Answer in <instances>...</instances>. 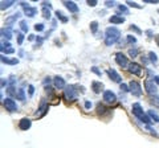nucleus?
I'll return each mask as SVG.
<instances>
[{"label":"nucleus","instance_id":"1","mask_svg":"<svg viewBox=\"0 0 159 148\" xmlns=\"http://www.w3.org/2000/svg\"><path fill=\"white\" fill-rule=\"evenodd\" d=\"M121 37V32H119L117 28L114 27H110L106 29V33H105V44L106 45H113L115 44Z\"/></svg>","mask_w":159,"mask_h":148},{"label":"nucleus","instance_id":"2","mask_svg":"<svg viewBox=\"0 0 159 148\" xmlns=\"http://www.w3.org/2000/svg\"><path fill=\"white\" fill-rule=\"evenodd\" d=\"M131 111H133V114L139 119V121H142L143 123H147V125L150 123V118H147V115L143 113V109L141 107V105H139V103H134Z\"/></svg>","mask_w":159,"mask_h":148},{"label":"nucleus","instance_id":"3","mask_svg":"<svg viewBox=\"0 0 159 148\" xmlns=\"http://www.w3.org/2000/svg\"><path fill=\"white\" fill-rule=\"evenodd\" d=\"M64 95L65 98L68 99V102H74L77 99V91H76V87L74 86H66L65 87V91H64Z\"/></svg>","mask_w":159,"mask_h":148},{"label":"nucleus","instance_id":"4","mask_svg":"<svg viewBox=\"0 0 159 148\" xmlns=\"http://www.w3.org/2000/svg\"><path fill=\"white\" fill-rule=\"evenodd\" d=\"M129 90H130V93L135 95V97H141V94H142V89H141V85L137 82V81H131L130 82V85H129Z\"/></svg>","mask_w":159,"mask_h":148},{"label":"nucleus","instance_id":"5","mask_svg":"<svg viewBox=\"0 0 159 148\" xmlns=\"http://www.w3.org/2000/svg\"><path fill=\"white\" fill-rule=\"evenodd\" d=\"M145 89H146V91H147V93H149L150 95L157 94V91H158L157 86H155V83L151 81V79H146V81H145Z\"/></svg>","mask_w":159,"mask_h":148},{"label":"nucleus","instance_id":"6","mask_svg":"<svg viewBox=\"0 0 159 148\" xmlns=\"http://www.w3.org/2000/svg\"><path fill=\"white\" fill-rule=\"evenodd\" d=\"M115 62H117L121 67H126L127 65H129V60H127L126 56L122 54V53H117V54H115Z\"/></svg>","mask_w":159,"mask_h":148},{"label":"nucleus","instance_id":"7","mask_svg":"<svg viewBox=\"0 0 159 148\" xmlns=\"http://www.w3.org/2000/svg\"><path fill=\"white\" fill-rule=\"evenodd\" d=\"M103 101L111 105V103H114L117 101V97H115V94L111 90H106V91H103Z\"/></svg>","mask_w":159,"mask_h":148},{"label":"nucleus","instance_id":"8","mask_svg":"<svg viewBox=\"0 0 159 148\" xmlns=\"http://www.w3.org/2000/svg\"><path fill=\"white\" fill-rule=\"evenodd\" d=\"M3 105H4V107H6L8 111H16V110H17V105H16L15 101H12L11 98L4 99V101H3Z\"/></svg>","mask_w":159,"mask_h":148},{"label":"nucleus","instance_id":"9","mask_svg":"<svg viewBox=\"0 0 159 148\" xmlns=\"http://www.w3.org/2000/svg\"><path fill=\"white\" fill-rule=\"evenodd\" d=\"M129 71H130L131 74L141 75V71H142L141 65H139V63H137V62H131L130 65H129Z\"/></svg>","mask_w":159,"mask_h":148},{"label":"nucleus","instance_id":"10","mask_svg":"<svg viewBox=\"0 0 159 148\" xmlns=\"http://www.w3.org/2000/svg\"><path fill=\"white\" fill-rule=\"evenodd\" d=\"M53 83H54V87L56 89H62V87H65V79L62 77H60V75H56L54 79H53Z\"/></svg>","mask_w":159,"mask_h":148},{"label":"nucleus","instance_id":"11","mask_svg":"<svg viewBox=\"0 0 159 148\" xmlns=\"http://www.w3.org/2000/svg\"><path fill=\"white\" fill-rule=\"evenodd\" d=\"M21 5L25 8V12H24V13H25L28 17H33V16L36 15V12H37V9H36V8L29 7V5H28V4H25V3H21Z\"/></svg>","mask_w":159,"mask_h":148},{"label":"nucleus","instance_id":"12","mask_svg":"<svg viewBox=\"0 0 159 148\" xmlns=\"http://www.w3.org/2000/svg\"><path fill=\"white\" fill-rule=\"evenodd\" d=\"M31 125H32V122H31V119H28V118H23L21 121L19 122V128H21V130H29L31 128Z\"/></svg>","mask_w":159,"mask_h":148},{"label":"nucleus","instance_id":"13","mask_svg":"<svg viewBox=\"0 0 159 148\" xmlns=\"http://www.w3.org/2000/svg\"><path fill=\"white\" fill-rule=\"evenodd\" d=\"M107 74H109V77H110L111 81H114V82H121V79H122L121 75H119L114 69H109V70H107Z\"/></svg>","mask_w":159,"mask_h":148},{"label":"nucleus","instance_id":"14","mask_svg":"<svg viewBox=\"0 0 159 148\" xmlns=\"http://www.w3.org/2000/svg\"><path fill=\"white\" fill-rule=\"evenodd\" d=\"M64 5H65L72 13H77L78 12V7H77V4H76L74 2H64Z\"/></svg>","mask_w":159,"mask_h":148},{"label":"nucleus","instance_id":"15","mask_svg":"<svg viewBox=\"0 0 159 148\" xmlns=\"http://www.w3.org/2000/svg\"><path fill=\"white\" fill-rule=\"evenodd\" d=\"M91 85H93V86H91V89H93V91H94L95 94L101 93V90L103 89V85H102L101 82H97V81H94L93 83H91Z\"/></svg>","mask_w":159,"mask_h":148},{"label":"nucleus","instance_id":"16","mask_svg":"<svg viewBox=\"0 0 159 148\" xmlns=\"http://www.w3.org/2000/svg\"><path fill=\"white\" fill-rule=\"evenodd\" d=\"M48 107H49V106H48L46 103L43 102L41 106H40V109H39V111L36 113V114H37V117H44V115H45V113L48 111Z\"/></svg>","mask_w":159,"mask_h":148},{"label":"nucleus","instance_id":"17","mask_svg":"<svg viewBox=\"0 0 159 148\" xmlns=\"http://www.w3.org/2000/svg\"><path fill=\"white\" fill-rule=\"evenodd\" d=\"M2 61L4 63H7V65H17V60L16 58H8V57H4V56H2Z\"/></svg>","mask_w":159,"mask_h":148},{"label":"nucleus","instance_id":"18","mask_svg":"<svg viewBox=\"0 0 159 148\" xmlns=\"http://www.w3.org/2000/svg\"><path fill=\"white\" fill-rule=\"evenodd\" d=\"M123 21H125V19L121 17V16H111L110 17V23H114V24H122Z\"/></svg>","mask_w":159,"mask_h":148},{"label":"nucleus","instance_id":"19","mask_svg":"<svg viewBox=\"0 0 159 148\" xmlns=\"http://www.w3.org/2000/svg\"><path fill=\"white\" fill-rule=\"evenodd\" d=\"M97 111H98V114H99V115H105L106 113H109V110H107V109H106V107L103 106V105H101V103H99V105H98V109H97Z\"/></svg>","mask_w":159,"mask_h":148},{"label":"nucleus","instance_id":"20","mask_svg":"<svg viewBox=\"0 0 159 148\" xmlns=\"http://www.w3.org/2000/svg\"><path fill=\"white\" fill-rule=\"evenodd\" d=\"M12 4H13V0H8V2H2V5H0V8H2V11L7 9V8H9Z\"/></svg>","mask_w":159,"mask_h":148},{"label":"nucleus","instance_id":"21","mask_svg":"<svg viewBox=\"0 0 159 148\" xmlns=\"http://www.w3.org/2000/svg\"><path fill=\"white\" fill-rule=\"evenodd\" d=\"M149 117H150L151 119H153L154 122H157V123L159 122V117H158V114H157V113H154L153 110H150V111H149Z\"/></svg>","mask_w":159,"mask_h":148},{"label":"nucleus","instance_id":"22","mask_svg":"<svg viewBox=\"0 0 159 148\" xmlns=\"http://www.w3.org/2000/svg\"><path fill=\"white\" fill-rule=\"evenodd\" d=\"M56 16H57V19H60L62 23H66V21H68V17H65V16H64V15H62L60 11L56 12Z\"/></svg>","mask_w":159,"mask_h":148},{"label":"nucleus","instance_id":"23","mask_svg":"<svg viewBox=\"0 0 159 148\" xmlns=\"http://www.w3.org/2000/svg\"><path fill=\"white\" fill-rule=\"evenodd\" d=\"M90 29L93 33H97V29H98V23L97 21H93V23H90Z\"/></svg>","mask_w":159,"mask_h":148},{"label":"nucleus","instance_id":"24","mask_svg":"<svg viewBox=\"0 0 159 148\" xmlns=\"http://www.w3.org/2000/svg\"><path fill=\"white\" fill-rule=\"evenodd\" d=\"M2 34L4 36V37H7L8 40H9L12 37V34H11V31L9 29H2Z\"/></svg>","mask_w":159,"mask_h":148},{"label":"nucleus","instance_id":"25","mask_svg":"<svg viewBox=\"0 0 159 148\" xmlns=\"http://www.w3.org/2000/svg\"><path fill=\"white\" fill-rule=\"evenodd\" d=\"M149 57H150V61H151V62H154V63L158 61V57L155 56L154 52H150V53H149Z\"/></svg>","mask_w":159,"mask_h":148},{"label":"nucleus","instance_id":"26","mask_svg":"<svg viewBox=\"0 0 159 148\" xmlns=\"http://www.w3.org/2000/svg\"><path fill=\"white\" fill-rule=\"evenodd\" d=\"M151 102H153L155 106H158V107H159V97H158V95H155V97L151 98Z\"/></svg>","mask_w":159,"mask_h":148},{"label":"nucleus","instance_id":"27","mask_svg":"<svg viewBox=\"0 0 159 148\" xmlns=\"http://www.w3.org/2000/svg\"><path fill=\"white\" fill-rule=\"evenodd\" d=\"M20 28H21L24 32H28V25L25 24V21H20Z\"/></svg>","mask_w":159,"mask_h":148},{"label":"nucleus","instance_id":"28","mask_svg":"<svg viewBox=\"0 0 159 148\" xmlns=\"http://www.w3.org/2000/svg\"><path fill=\"white\" fill-rule=\"evenodd\" d=\"M127 41H129L130 44H135L137 42V38H135L134 36H127Z\"/></svg>","mask_w":159,"mask_h":148},{"label":"nucleus","instance_id":"29","mask_svg":"<svg viewBox=\"0 0 159 148\" xmlns=\"http://www.w3.org/2000/svg\"><path fill=\"white\" fill-rule=\"evenodd\" d=\"M35 29L39 31V32L44 31V24H36V25H35Z\"/></svg>","mask_w":159,"mask_h":148},{"label":"nucleus","instance_id":"30","mask_svg":"<svg viewBox=\"0 0 159 148\" xmlns=\"http://www.w3.org/2000/svg\"><path fill=\"white\" fill-rule=\"evenodd\" d=\"M137 53H138L137 49H130V50H129V54L131 56V57H137V56H138Z\"/></svg>","mask_w":159,"mask_h":148},{"label":"nucleus","instance_id":"31","mask_svg":"<svg viewBox=\"0 0 159 148\" xmlns=\"http://www.w3.org/2000/svg\"><path fill=\"white\" fill-rule=\"evenodd\" d=\"M87 5L95 7V5H97V0H87Z\"/></svg>","mask_w":159,"mask_h":148},{"label":"nucleus","instance_id":"32","mask_svg":"<svg viewBox=\"0 0 159 148\" xmlns=\"http://www.w3.org/2000/svg\"><path fill=\"white\" fill-rule=\"evenodd\" d=\"M118 9L119 11H123V13H127V8L125 5H122V4H121V5H118Z\"/></svg>","mask_w":159,"mask_h":148},{"label":"nucleus","instance_id":"33","mask_svg":"<svg viewBox=\"0 0 159 148\" xmlns=\"http://www.w3.org/2000/svg\"><path fill=\"white\" fill-rule=\"evenodd\" d=\"M49 16H50L49 11L46 9V7H44V17H48V19H49Z\"/></svg>","mask_w":159,"mask_h":148},{"label":"nucleus","instance_id":"34","mask_svg":"<svg viewBox=\"0 0 159 148\" xmlns=\"http://www.w3.org/2000/svg\"><path fill=\"white\" fill-rule=\"evenodd\" d=\"M127 5L134 7V8H141V5H138V4H135V3H133V2H127Z\"/></svg>","mask_w":159,"mask_h":148},{"label":"nucleus","instance_id":"35","mask_svg":"<svg viewBox=\"0 0 159 148\" xmlns=\"http://www.w3.org/2000/svg\"><path fill=\"white\" fill-rule=\"evenodd\" d=\"M121 90L125 91V93H126V91H130L129 87H127V85H125V83H122V85H121Z\"/></svg>","mask_w":159,"mask_h":148},{"label":"nucleus","instance_id":"36","mask_svg":"<svg viewBox=\"0 0 159 148\" xmlns=\"http://www.w3.org/2000/svg\"><path fill=\"white\" fill-rule=\"evenodd\" d=\"M17 98H19V99H24V91H23V90H19Z\"/></svg>","mask_w":159,"mask_h":148},{"label":"nucleus","instance_id":"37","mask_svg":"<svg viewBox=\"0 0 159 148\" xmlns=\"http://www.w3.org/2000/svg\"><path fill=\"white\" fill-rule=\"evenodd\" d=\"M23 40H24V36H23L21 33H20V34H19V37H17V42H19V44H23Z\"/></svg>","mask_w":159,"mask_h":148},{"label":"nucleus","instance_id":"38","mask_svg":"<svg viewBox=\"0 0 159 148\" xmlns=\"http://www.w3.org/2000/svg\"><path fill=\"white\" fill-rule=\"evenodd\" d=\"M28 93H29V95H33V93H35V87H33V86H29V89H28Z\"/></svg>","mask_w":159,"mask_h":148},{"label":"nucleus","instance_id":"39","mask_svg":"<svg viewBox=\"0 0 159 148\" xmlns=\"http://www.w3.org/2000/svg\"><path fill=\"white\" fill-rule=\"evenodd\" d=\"M146 3H149V4H158L159 3V0H145Z\"/></svg>","mask_w":159,"mask_h":148},{"label":"nucleus","instance_id":"40","mask_svg":"<svg viewBox=\"0 0 159 148\" xmlns=\"http://www.w3.org/2000/svg\"><path fill=\"white\" fill-rule=\"evenodd\" d=\"M91 70H93V71H94V73H97L98 75H101V71H99V70L97 69V67H91Z\"/></svg>","mask_w":159,"mask_h":148},{"label":"nucleus","instance_id":"41","mask_svg":"<svg viewBox=\"0 0 159 148\" xmlns=\"http://www.w3.org/2000/svg\"><path fill=\"white\" fill-rule=\"evenodd\" d=\"M85 107H86V109H90V107H91V103H90L89 101H86V102H85Z\"/></svg>","mask_w":159,"mask_h":148},{"label":"nucleus","instance_id":"42","mask_svg":"<svg viewBox=\"0 0 159 148\" xmlns=\"http://www.w3.org/2000/svg\"><path fill=\"white\" fill-rule=\"evenodd\" d=\"M154 81L158 83V86H159V75H154Z\"/></svg>","mask_w":159,"mask_h":148},{"label":"nucleus","instance_id":"43","mask_svg":"<svg viewBox=\"0 0 159 148\" xmlns=\"http://www.w3.org/2000/svg\"><path fill=\"white\" fill-rule=\"evenodd\" d=\"M106 5L107 7H113L114 5V2H106Z\"/></svg>","mask_w":159,"mask_h":148},{"label":"nucleus","instance_id":"44","mask_svg":"<svg viewBox=\"0 0 159 148\" xmlns=\"http://www.w3.org/2000/svg\"><path fill=\"white\" fill-rule=\"evenodd\" d=\"M155 40H157V42H158V45H159V34L157 36V37H155Z\"/></svg>","mask_w":159,"mask_h":148}]
</instances>
